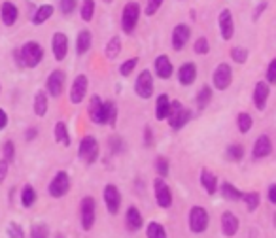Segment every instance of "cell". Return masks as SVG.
<instances>
[{
  "mask_svg": "<svg viewBox=\"0 0 276 238\" xmlns=\"http://www.w3.org/2000/svg\"><path fill=\"white\" fill-rule=\"evenodd\" d=\"M193 117V113L189 108H186L180 101H170V110H169V125L170 129H174V131H180L183 127L188 125L189 121Z\"/></svg>",
  "mask_w": 276,
  "mask_h": 238,
  "instance_id": "obj_1",
  "label": "cell"
},
{
  "mask_svg": "<svg viewBox=\"0 0 276 238\" xmlns=\"http://www.w3.org/2000/svg\"><path fill=\"white\" fill-rule=\"evenodd\" d=\"M32 110L36 113L38 117H44L48 110H50V99H48V93L45 91H38L34 94V102H32Z\"/></svg>",
  "mask_w": 276,
  "mask_h": 238,
  "instance_id": "obj_27",
  "label": "cell"
},
{
  "mask_svg": "<svg viewBox=\"0 0 276 238\" xmlns=\"http://www.w3.org/2000/svg\"><path fill=\"white\" fill-rule=\"evenodd\" d=\"M153 191H155V201L161 208H170L172 206V191L167 185L163 178H155L153 182Z\"/></svg>",
  "mask_w": 276,
  "mask_h": 238,
  "instance_id": "obj_14",
  "label": "cell"
},
{
  "mask_svg": "<svg viewBox=\"0 0 276 238\" xmlns=\"http://www.w3.org/2000/svg\"><path fill=\"white\" fill-rule=\"evenodd\" d=\"M53 13H55V6L53 4H42L31 15V23L32 25H44L45 21H50Z\"/></svg>",
  "mask_w": 276,
  "mask_h": 238,
  "instance_id": "obj_23",
  "label": "cell"
},
{
  "mask_svg": "<svg viewBox=\"0 0 276 238\" xmlns=\"http://www.w3.org/2000/svg\"><path fill=\"white\" fill-rule=\"evenodd\" d=\"M118 121V106L113 101H104V125L116 127Z\"/></svg>",
  "mask_w": 276,
  "mask_h": 238,
  "instance_id": "obj_32",
  "label": "cell"
},
{
  "mask_svg": "<svg viewBox=\"0 0 276 238\" xmlns=\"http://www.w3.org/2000/svg\"><path fill=\"white\" fill-rule=\"evenodd\" d=\"M102 199H104V206H106V210L112 213V216H116V213L120 212L121 193L113 183H108L106 187H104V191H102Z\"/></svg>",
  "mask_w": 276,
  "mask_h": 238,
  "instance_id": "obj_12",
  "label": "cell"
},
{
  "mask_svg": "<svg viewBox=\"0 0 276 238\" xmlns=\"http://www.w3.org/2000/svg\"><path fill=\"white\" fill-rule=\"evenodd\" d=\"M64 82H66V74H64L63 70H53L50 76H48V82H45V89H48V97H61L64 89Z\"/></svg>",
  "mask_w": 276,
  "mask_h": 238,
  "instance_id": "obj_13",
  "label": "cell"
},
{
  "mask_svg": "<svg viewBox=\"0 0 276 238\" xmlns=\"http://www.w3.org/2000/svg\"><path fill=\"white\" fill-rule=\"evenodd\" d=\"M212 102V87H208V85H202L199 89V93H197V106L204 110Z\"/></svg>",
  "mask_w": 276,
  "mask_h": 238,
  "instance_id": "obj_37",
  "label": "cell"
},
{
  "mask_svg": "<svg viewBox=\"0 0 276 238\" xmlns=\"http://www.w3.org/2000/svg\"><path fill=\"white\" fill-rule=\"evenodd\" d=\"M19 55L23 61V68H36L44 61V50L38 42H25L19 47Z\"/></svg>",
  "mask_w": 276,
  "mask_h": 238,
  "instance_id": "obj_2",
  "label": "cell"
},
{
  "mask_svg": "<svg viewBox=\"0 0 276 238\" xmlns=\"http://www.w3.org/2000/svg\"><path fill=\"white\" fill-rule=\"evenodd\" d=\"M91 45H93V34H91V31L83 29V31L78 32V36H76V55H85L91 50Z\"/></svg>",
  "mask_w": 276,
  "mask_h": 238,
  "instance_id": "obj_24",
  "label": "cell"
},
{
  "mask_svg": "<svg viewBox=\"0 0 276 238\" xmlns=\"http://www.w3.org/2000/svg\"><path fill=\"white\" fill-rule=\"evenodd\" d=\"M38 136V127H29L25 131V140L27 142H32V140H36Z\"/></svg>",
  "mask_w": 276,
  "mask_h": 238,
  "instance_id": "obj_53",
  "label": "cell"
},
{
  "mask_svg": "<svg viewBox=\"0 0 276 238\" xmlns=\"http://www.w3.org/2000/svg\"><path fill=\"white\" fill-rule=\"evenodd\" d=\"M155 170H157V174H159V178H167L170 172V163H169V159L163 155H159L155 159Z\"/></svg>",
  "mask_w": 276,
  "mask_h": 238,
  "instance_id": "obj_41",
  "label": "cell"
},
{
  "mask_svg": "<svg viewBox=\"0 0 276 238\" xmlns=\"http://www.w3.org/2000/svg\"><path fill=\"white\" fill-rule=\"evenodd\" d=\"M31 238H50V227L45 223H36L31 229Z\"/></svg>",
  "mask_w": 276,
  "mask_h": 238,
  "instance_id": "obj_46",
  "label": "cell"
},
{
  "mask_svg": "<svg viewBox=\"0 0 276 238\" xmlns=\"http://www.w3.org/2000/svg\"><path fill=\"white\" fill-rule=\"evenodd\" d=\"M231 59L235 61V63L244 64L246 61H248V50H246V47H240V45L233 47V50H231Z\"/></svg>",
  "mask_w": 276,
  "mask_h": 238,
  "instance_id": "obj_45",
  "label": "cell"
},
{
  "mask_svg": "<svg viewBox=\"0 0 276 238\" xmlns=\"http://www.w3.org/2000/svg\"><path fill=\"white\" fill-rule=\"evenodd\" d=\"M153 76H151L150 70H142L140 74H138L136 82H134V91L140 99H150L151 94H153Z\"/></svg>",
  "mask_w": 276,
  "mask_h": 238,
  "instance_id": "obj_9",
  "label": "cell"
},
{
  "mask_svg": "<svg viewBox=\"0 0 276 238\" xmlns=\"http://www.w3.org/2000/svg\"><path fill=\"white\" fill-rule=\"evenodd\" d=\"M265 82L269 83V85H274L276 83V59H272L267 66V80Z\"/></svg>",
  "mask_w": 276,
  "mask_h": 238,
  "instance_id": "obj_51",
  "label": "cell"
},
{
  "mask_svg": "<svg viewBox=\"0 0 276 238\" xmlns=\"http://www.w3.org/2000/svg\"><path fill=\"white\" fill-rule=\"evenodd\" d=\"M270 87L267 82H258L256 87H254V104L258 108L259 112H263L265 106H267V101H269Z\"/></svg>",
  "mask_w": 276,
  "mask_h": 238,
  "instance_id": "obj_20",
  "label": "cell"
},
{
  "mask_svg": "<svg viewBox=\"0 0 276 238\" xmlns=\"http://www.w3.org/2000/svg\"><path fill=\"white\" fill-rule=\"evenodd\" d=\"M239 227H240V221L235 213L229 212V210L221 213V232H223L227 238L235 236V234L239 232Z\"/></svg>",
  "mask_w": 276,
  "mask_h": 238,
  "instance_id": "obj_19",
  "label": "cell"
},
{
  "mask_svg": "<svg viewBox=\"0 0 276 238\" xmlns=\"http://www.w3.org/2000/svg\"><path fill=\"white\" fill-rule=\"evenodd\" d=\"M8 236L10 238H25V231L19 223H10L8 225Z\"/></svg>",
  "mask_w": 276,
  "mask_h": 238,
  "instance_id": "obj_50",
  "label": "cell"
},
{
  "mask_svg": "<svg viewBox=\"0 0 276 238\" xmlns=\"http://www.w3.org/2000/svg\"><path fill=\"white\" fill-rule=\"evenodd\" d=\"M146 236L148 238H169L167 236V231H165V227L161 223H157V221H150L148 227H146Z\"/></svg>",
  "mask_w": 276,
  "mask_h": 238,
  "instance_id": "obj_38",
  "label": "cell"
},
{
  "mask_svg": "<svg viewBox=\"0 0 276 238\" xmlns=\"http://www.w3.org/2000/svg\"><path fill=\"white\" fill-rule=\"evenodd\" d=\"M242 201L246 204V210L248 212H256L259 208V201H261V197H259L258 191H248V193L242 195Z\"/></svg>",
  "mask_w": 276,
  "mask_h": 238,
  "instance_id": "obj_36",
  "label": "cell"
},
{
  "mask_svg": "<svg viewBox=\"0 0 276 238\" xmlns=\"http://www.w3.org/2000/svg\"><path fill=\"white\" fill-rule=\"evenodd\" d=\"M8 121H10V117H8L6 110H2V108H0V132L8 127Z\"/></svg>",
  "mask_w": 276,
  "mask_h": 238,
  "instance_id": "obj_54",
  "label": "cell"
},
{
  "mask_svg": "<svg viewBox=\"0 0 276 238\" xmlns=\"http://www.w3.org/2000/svg\"><path fill=\"white\" fill-rule=\"evenodd\" d=\"M140 4L131 0V2H127L125 6H123V12H121V29L125 34H132L134 29H136L138 21H140Z\"/></svg>",
  "mask_w": 276,
  "mask_h": 238,
  "instance_id": "obj_4",
  "label": "cell"
},
{
  "mask_svg": "<svg viewBox=\"0 0 276 238\" xmlns=\"http://www.w3.org/2000/svg\"><path fill=\"white\" fill-rule=\"evenodd\" d=\"M108 146H110V151H112L113 155H120V153H123V151H125V142H123V138L118 136V134L110 136V140H108Z\"/></svg>",
  "mask_w": 276,
  "mask_h": 238,
  "instance_id": "obj_42",
  "label": "cell"
},
{
  "mask_svg": "<svg viewBox=\"0 0 276 238\" xmlns=\"http://www.w3.org/2000/svg\"><path fill=\"white\" fill-rule=\"evenodd\" d=\"M104 2H106V4H110V2H113V0H104Z\"/></svg>",
  "mask_w": 276,
  "mask_h": 238,
  "instance_id": "obj_58",
  "label": "cell"
},
{
  "mask_svg": "<svg viewBox=\"0 0 276 238\" xmlns=\"http://www.w3.org/2000/svg\"><path fill=\"white\" fill-rule=\"evenodd\" d=\"M136 66H138V57H131V59L123 61V64L120 66V74L123 76V78H127V76H131L132 72H134Z\"/></svg>",
  "mask_w": 276,
  "mask_h": 238,
  "instance_id": "obj_44",
  "label": "cell"
},
{
  "mask_svg": "<svg viewBox=\"0 0 276 238\" xmlns=\"http://www.w3.org/2000/svg\"><path fill=\"white\" fill-rule=\"evenodd\" d=\"M0 93H2V83H0Z\"/></svg>",
  "mask_w": 276,
  "mask_h": 238,
  "instance_id": "obj_59",
  "label": "cell"
},
{
  "mask_svg": "<svg viewBox=\"0 0 276 238\" xmlns=\"http://www.w3.org/2000/svg\"><path fill=\"white\" fill-rule=\"evenodd\" d=\"M161 6H163V0H146V8H144L146 15H148V17L155 15Z\"/></svg>",
  "mask_w": 276,
  "mask_h": 238,
  "instance_id": "obj_49",
  "label": "cell"
},
{
  "mask_svg": "<svg viewBox=\"0 0 276 238\" xmlns=\"http://www.w3.org/2000/svg\"><path fill=\"white\" fill-rule=\"evenodd\" d=\"M70 191V176L66 170H59L53 180L48 185V193L53 197V199H63L64 195Z\"/></svg>",
  "mask_w": 276,
  "mask_h": 238,
  "instance_id": "obj_7",
  "label": "cell"
},
{
  "mask_svg": "<svg viewBox=\"0 0 276 238\" xmlns=\"http://www.w3.org/2000/svg\"><path fill=\"white\" fill-rule=\"evenodd\" d=\"M169 110H170V99L167 94H159L155 101V117L159 119V121L167 119Z\"/></svg>",
  "mask_w": 276,
  "mask_h": 238,
  "instance_id": "obj_31",
  "label": "cell"
},
{
  "mask_svg": "<svg viewBox=\"0 0 276 238\" xmlns=\"http://www.w3.org/2000/svg\"><path fill=\"white\" fill-rule=\"evenodd\" d=\"M89 119L93 121L95 125H104V101L99 94H93L87 106Z\"/></svg>",
  "mask_w": 276,
  "mask_h": 238,
  "instance_id": "obj_15",
  "label": "cell"
},
{
  "mask_svg": "<svg viewBox=\"0 0 276 238\" xmlns=\"http://www.w3.org/2000/svg\"><path fill=\"white\" fill-rule=\"evenodd\" d=\"M53 134H55V142L57 144H63L68 148L72 144V140H70V132H68V127L64 121H57L55 123V129H53Z\"/></svg>",
  "mask_w": 276,
  "mask_h": 238,
  "instance_id": "obj_30",
  "label": "cell"
},
{
  "mask_svg": "<svg viewBox=\"0 0 276 238\" xmlns=\"http://www.w3.org/2000/svg\"><path fill=\"white\" fill-rule=\"evenodd\" d=\"M197 80V66L193 63H183L178 68V82L182 85H191Z\"/></svg>",
  "mask_w": 276,
  "mask_h": 238,
  "instance_id": "obj_26",
  "label": "cell"
},
{
  "mask_svg": "<svg viewBox=\"0 0 276 238\" xmlns=\"http://www.w3.org/2000/svg\"><path fill=\"white\" fill-rule=\"evenodd\" d=\"M188 225L189 231L195 234H202L210 225V216H208L206 208L202 206H193L188 213Z\"/></svg>",
  "mask_w": 276,
  "mask_h": 238,
  "instance_id": "obj_5",
  "label": "cell"
},
{
  "mask_svg": "<svg viewBox=\"0 0 276 238\" xmlns=\"http://www.w3.org/2000/svg\"><path fill=\"white\" fill-rule=\"evenodd\" d=\"M237 127H239V131L242 132V134H246V132H250V131H251V127H254V119H251L250 113L240 112L239 115H237Z\"/></svg>",
  "mask_w": 276,
  "mask_h": 238,
  "instance_id": "obj_39",
  "label": "cell"
},
{
  "mask_svg": "<svg viewBox=\"0 0 276 238\" xmlns=\"http://www.w3.org/2000/svg\"><path fill=\"white\" fill-rule=\"evenodd\" d=\"M195 53H199V55H206L208 51H210V44H208V40L204 36L197 38L195 40V45H193Z\"/></svg>",
  "mask_w": 276,
  "mask_h": 238,
  "instance_id": "obj_48",
  "label": "cell"
},
{
  "mask_svg": "<svg viewBox=\"0 0 276 238\" xmlns=\"http://www.w3.org/2000/svg\"><path fill=\"white\" fill-rule=\"evenodd\" d=\"M55 238H66V236H64V234H57Z\"/></svg>",
  "mask_w": 276,
  "mask_h": 238,
  "instance_id": "obj_57",
  "label": "cell"
},
{
  "mask_svg": "<svg viewBox=\"0 0 276 238\" xmlns=\"http://www.w3.org/2000/svg\"><path fill=\"white\" fill-rule=\"evenodd\" d=\"M36 199H38L36 189L32 187L31 183H27L25 187H23V191H21V204L25 208H32L34 202H36Z\"/></svg>",
  "mask_w": 276,
  "mask_h": 238,
  "instance_id": "obj_33",
  "label": "cell"
},
{
  "mask_svg": "<svg viewBox=\"0 0 276 238\" xmlns=\"http://www.w3.org/2000/svg\"><path fill=\"white\" fill-rule=\"evenodd\" d=\"M8 170H10V163L0 159V183H4V180L8 178Z\"/></svg>",
  "mask_w": 276,
  "mask_h": 238,
  "instance_id": "obj_52",
  "label": "cell"
},
{
  "mask_svg": "<svg viewBox=\"0 0 276 238\" xmlns=\"http://www.w3.org/2000/svg\"><path fill=\"white\" fill-rule=\"evenodd\" d=\"M125 225L131 232H136V231H140V229H142V225H144V218H142V213H140V210H138L136 206L127 208Z\"/></svg>",
  "mask_w": 276,
  "mask_h": 238,
  "instance_id": "obj_21",
  "label": "cell"
},
{
  "mask_svg": "<svg viewBox=\"0 0 276 238\" xmlns=\"http://www.w3.org/2000/svg\"><path fill=\"white\" fill-rule=\"evenodd\" d=\"M80 15L85 23L89 21H93L95 17V0H83L82 2V8H80Z\"/></svg>",
  "mask_w": 276,
  "mask_h": 238,
  "instance_id": "obj_40",
  "label": "cell"
},
{
  "mask_svg": "<svg viewBox=\"0 0 276 238\" xmlns=\"http://www.w3.org/2000/svg\"><path fill=\"white\" fill-rule=\"evenodd\" d=\"M267 197H269V201L272 202V204H276V183H272L269 187V191H267Z\"/></svg>",
  "mask_w": 276,
  "mask_h": 238,
  "instance_id": "obj_56",
  "label": "cell"
},
{
  "mask_svg": "<svg viewBox=\"0 0 276 238\" xmlns=\"http://www.w3.org/2000/svg\"><path fill=\"white\" fill-rule=\"evenodd\" d=\"M201 185L208 195L218 193V178H216V174L206 169H202L201 170Z\"/></svg>",
  "mask_w": 276,
  "mask_h": 238,
  "instance_id": "obj_29",
  "label": "cell"
},
{
  "mask_svg": "<svg viewBox=\"0 0 276 238\" xmlns=\"http://www.w3.org/2000/svg\"><path fill=\"white\" fill-rule=\"evenodd\" d=\"M144 144L146 146L153 144V132H151V127H146L144 129Z\"/></svg>",
  "mask_w": 276,
  "mask_h": 238,
  "instance_id": "obj_55",
  "label": "cell"
},
{
  "mask_svg": "<svg viewBox=\"0 0 276 238\" xmlns=\"http://www.w3.org/2000/svg\"><path fill=\"white\" fill-rule=\"evenodd\" d=\"M218 189H220L221 197H223L225 201H231V202L242 201V195L244 193H242L240 189L235 187L231 182H221V185H218Z\"/></svg>",
  "mask_w": 276,
  "mask_h": 238,
  "instance_id": "obj_28",
  "label": "cell"
},
{
  "mask_svg": "<svg viewBox=\"0 0 276 238\" xmlns=\"http://www.w3.org/2000/svg\"><path fill=\"white\" fill-rule=\"evenodd\" d=\"M218 25H220V34L223 40H231L235 34V23H233V13L229 8L221 10L220 17H218Z\"/></svg>",
  "mask_w": 276,
  "mask_h": 238,
  "instance_id": "obj_16",
  "label": "cell"
},
{
  "mask_svg": "<svg viewBox=\"0 0 276 238\" xmlns=\"http://www.w3.org/2000/svg\"><path fill=\"white\" fill-rule=\"evenodd\" d=\"M89 89V80L85 74H78L74 78V82L70 85V102L72 104H82L85 94Z\"/></svg>",
  "mask_w": 276,
  "mask_h": 238,
  "instance_id": "obj_8",
  "label": "cell"
},
{
  "mask_svg": "<svg viewBox=\"0 0 276 238\" xmlns=\"http://www.w3.org/2000/svg\"><path fill=\"white\" fill-rule=\"evenodd\" d=\"M104 53H106V57L110 59V61H116L118 59V55L121 53V38L120 36H113L108 40L106 44V50H104Z\"/></svg>",
  "mask_w": 276,
  "mask_h": 238,
  "instance_id": "obj_34",
  "label": "cell"
},
{
  "mask_svg": "<svg viewBox=\"0 0 276 238\" xmlns=\"http://www.w3.org/2000/svg\"><path fill=\"white\" fill-rule=\"evenodd\" d=\"M212 82H214V87L218 89V91H225L233 82V70L231 66L227 63H221L216 66L212 74Z\"/></svg>",
  "mask_w": 276,
  "mask_h": 238,
  "instance_id": "obj_10",
  "label": "cell"
},
{
  "mask_svg": "<svg viewBox=\"0 0 276 238\" xmlns=\"http://www.w3.org/2000/svg\"><path fill=\"white\" fill-rule=\"evenodd\" d=\"M2 159L10 164L15 161V144H13L12 140H6L4 146H2Z\"/></svg>",
  "mask_w": 276,
  "mask_h": 238,
  "instance_id": "obj_43",
  "label": "cell"
},
{
  "mask_svg": "<svg viewBox=\"0 0 276 238\" xmlns=\"http://www.w3.org/2000/svg\"><path fill=\"white\" fill-rule=\"evenodd\" d=\"M78 8V0H59V10L63 15H72Z\"/></svg>",
  "mask_w": 276,
  "mask_h": 238,
  "instance_id": "obj_47",
  "label": "cell"
},
{
  "mask_svg": "<svg viewBox=\"0 0 276 238\" xmlns=\"http://www.w3.org/2000/svg\"><path fill=\"white\" fill-rule=\"evenodd\" d=\"M68 36L64 32H55L51 36V51H53V57H55L57 63H63L66 55H68Z\"/></svg>",
  "mask_w": 276,
  "mask_h": 238,
  "instance_id": "obj_11",
  "label": "cell"
},
{
  "mask_svg": "<svg viewBox=\"0 0 276 238\" xmlns=\"http://www.w3.org/2000/svg\"><path fill=\"white\" fill-rule=\"evenodd\" d=\"M189 36H191V29L188 25H183V23L176 25L174 31H172V38H170L172 40V47L176 51H182L186 47V44H188Z\"/></svg>",
  "mask_w": 276,
  "mask_h": 238,
  "instance_id": "obj_18",
  "label": "cell"
},
{
  "mask_svg": "<svg viewBox=\"0 0 276 238\" xmlns=\"http://www.w3.org/2000/svg\"><path fill=\"white\" fill-rule=\"evenodd\" d=\"M101 155V146L97 142V138L87 134V136L82 138V142H80V148H78V157L82 159L85 164H95L97 163V159Z\"/></svg>",
  "mask_w": 276,
  "mask_h": 238,
  "instance_id": "obj_3",
  "label": "cell"
},
{
  "mask_svg": "<svg viewBox=\"0 0 276 238\" xmlns=\"http://www.w3.org/2000/svg\"><path fill=\"white\" fill-rule=\"evenodd\" d=\"M17 19H19V8L13 2H10V0L2 2V6H0V21H2V25L13 27L17 23Z\"/></svg>",
  "mask_w": 276,
  "mask_h": 238,
  "instance_id": "obj_17",
  "label": "cell"
},
{
  "mask_svg": "<svg viewBox=\"0 0 276 238\" xmlns=\"http://www.w3.org/2000/svg\"><path fill=\"white\" fill-rule=\"evenodd\" d=\"M97 220V202L93 197H83L80 202V221L83 231H91Z\"/></svg>",
  "mask_w": 276,
  "mask_h": 238,
  "instance_id": "obj_6",
  "label": "cell"
},
{
  "mask_svg": "<svg viewBox=\"0 0 276 238\" xmlns=\"http://www.w3.org/2000/svg\"><path fill=\"white\" fill-rule=\"evenodd\" d=\"M225 155L229 161H233V163H239V161H242L244 159V146L242 144H229L227 146V151Z\"/></svg>",
  "mask_w": 276,
  "mask_h": 238,
  "instance_id": "obj_35",
  "label": "cell"
},
{
  "mask_svg": "<svg viewBox=\"0 0 276 238\" xmlns=\"http://www.w3.org/2000/svg\"><path fill=\"white\" fill-rule=\"evenodd\" d=\"M174 72V66L170 63L169 55H159L155 59V74L157 78H161V80H169L170 76Z\"/></svg>",
  "mask_w": 276,
  "mask_h": 238,
  "instance_id": "obj_25",
  "label": "cell"
},
{
  "mask_svg": "<svg viewBox=\"0 0 276 238\" xmlns=\"http://www.w3.org/2000/svg\"><path fill=\"white\" fill-rule=\"evenodd\" d=\"M270 153H272V140L267 134H261L256 140V144H254L251 155L256 157V159H263V157H269Z\"/></svg>",
  "mask_w": 276,
  "mask_h": 238,
  "instance_id": "obj_22",
  "label": "cell"
}]
</instances>
